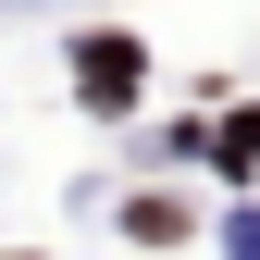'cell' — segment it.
Returning a JSON list of instances; mask_svg holds the SVG:
<instances>
[{
  "label": "cell",
  "mask_w": 260,
  "mask_h": 260,
  "mask_svg": "<svg viewBox=\"0 0 260 260\" xmlns=\"http://www.w3.org/2000/svg\"><path fill=\"white\" fill-rule=\"evenodd\" d=\"M75 75H87V100H100V112H124V100H137V75H149V50H137V38H87Z\"/></svg>",
  "instance_id": "obj_1"
}]
</instances>
